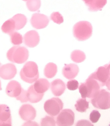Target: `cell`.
<instances>
[{
	"label": "cell",
	"mask_w": 110,
	"mask_h": 126,
	"mask_svg": "<svg viewBox=\"0 0 110 126\" xmlns=\"http://www.w3.org/2000/svg\"><path fill=\"white\" fill-rule=\"evenodd\" d=\"M101 87L99 82L90 75L85 82L81 84L79 91L82 98L92 99L100 90Z\"/></svg>",
	"instance_id": "1"
},
{
	"label": "cell",
	"mask_w": 110,
	"mask_h": 126,
	"mask_svg": "<svg viewBox=\"0 0 110 126\" xmlns=\"http://www.w3.org/2000/svg\"><path fill=\"white\" fill-rule=\"evenodd\" d=\"M23 80L30 84L37 80L39 77L38 67L37 63L33 61L26 63L20 73Z\"/></svg>",
	"instance_id": "2"
},
{
	"label": "cell",
	"mask_w": 110,
	"mask_h": 126,
	"mask_svg": "<svg viewBox=\"0 0 110 126\" xmlns=\"http://www.w3.org/2000/svg\"><path fill=\"white\" fill-rule=\"evenodd\" d=\"M92 27L89 22L82 21L77 23L74 26V36L77 40L84 41L91 37L92 34Z\"/></svg>",
	"instance_id": "3"
},
{
	"label": "cell",
	"mask_w": 110,
	"mask_h": 126,
	"mask_svg": "<svg viewBox=\"0 0 110 126\" xmlns=\"http://www.w3.org/2000/svg\"><path fill=\"white\" fill-rule=\"evenodd\" d=\"M29 56L27 49L21 46L12 47L7 53V58L9 61L18 64L25 63L28 60Z\"/></svg>",
	"instance_id": "4"
},
{
	"label": "cell",
	"mask_w": 110,
	"mask_h": 126,
	"mask_svg": "<svg viewBox=\"0 0 110 126\" xmlns=\"http://www.w3.org/2000/svg\"><path fill=\"white\" fill-rule=\"evenodd\" d=\"M6 92L9 96L15 97L21 103L28 101L27 91L24 90L20 84L17 81H10L6 87Z\"/></svg>",
	"instance_id": "5"
},
{
	"label": "cell",
	"mask_w": 110,
	"mask_h": 126,
	"mask_svg": "<svg viewBox=\"0 0 110 126\" xmlns=\"http://www.w3.org/2000/svg\"><path fill=\"white\" fill-rule=\"evenodd\" d=\"M91 103L95 108L101 110L110 108V93L105 90L99 91L92 99Z\"/></svg>",
	"instance_id": "6"
},
{
	"label": "cell",
	"mask_w": 110,
	"mask_h": 126,
	"mask_svg": "<svg viewBox=\"0 0 110 126\" xmlns=\"http://www.w3.org/2000/svg\"><path fill=\"white\" fill-rule=\"evenodd\" d=\"M64 103L58 98L54 97L47 100L44 104V110L52 116H56L63 109Z\"/></svg>",
	"instance_id": "7"
},
{
	"label": "cell",
	"mask_w": 110,
	"mask_h": 126,
	"mask_svg": "<svg viewBox=\"0 0 110 126\" xmlns=\"http://www.w3.org/2000/svg\"><path fill=\"white\" fill-rule=\"evenodd\" d=\"M75 114L71 109L62 110L57 117L56 123L58 126H71L74 123Z\"/></svg>",
	"instance_id": "8"
},
{
	"label": "cell",
	"mask_w": 110,
	"mask_h": 126,
	"mask_svg": "<svg viewBox=\"0 0 110 126\" xmlns=\"http://www.w3.org/2000/svg\"><path fill=\"white\" fill-rule=\"evenodd\" d=\"M90 76L99 82L101 87L105 86L110 76L107 64L98 68L96 71Z\"/></svg>",
	"instance_id": "9"
},
{
	"label": "cell",
	"mask_w": 110,
	"mask_h": 126,
	"mask_svg": "<svg viewBox=\"0 0 110 126\" xmlns=\"http://www.w3.org/2000/svg\"><path fill=\"white\" fill-rule=\"evenodd\" d=\"M30 22L34 28L39 30L46 28L49 23V20L45 15L36 13L32 15Z\"/></svg>",
	"instance_id": "10"
},
{
	"label": "cell",
	"mask_w": 110,
	"mask_h": 126,
	"mask_svg": "<svg viewBox=\"0 0 110 126\" xmlns=\"http://www.w3.org/2000/svg\"><path fill=\"white\" fill-rule=\"evenodd\" d=\"M19 114L22 119L29 121L35 119L37 115L36 109L29 104H24L20 108Z\"/></svg>",
	"instance_id": "11"
},
{
	"label": "cell",
	"mask_w": 110,
	"mask_h": 126,
	"mask_svg": "<svg viewBox=\"0 0 110 126\" xmlns=\"http://www.w3.org/2000/svg\"><path fill=\"white\" fill-rule=\"evenodd\" d=\"M16 73V66L13 63H7L0 67V77L4 80H10L13 79Z\"/></svg>",
	"instance_id": "12"
},
{
	"label": "cell",
	"mask_w": 110,
	"mask_h": 126,
	"mask_svg": "<svg viewBox=\"0 0 110 126\" xmlns=\"http://www.w3.org/2000/svg\"><path fill=\"white\" fill-rule=\"evenodd\" d=\"M40 36L38 32L34 30L27 32L23 37L24 43L28 47H35L39 44Z\"/></svg>",
	"instance_id": "13"
},
{
	"label": "cell",
	"mask_w": 110,
	"mask_h": 126,
	"mask_svg": "<svg viewBox=\"0 0 110 126\" xmlns=\"http://www.w3.org/2000/svg\"><path fill=\"white\" fill-rule=\"evenodd\" d=\"M79 71V67L74 63L65 64L62 71L63 76L68 79H72L77 76Z\"/></svg>",
	"instance_id": "14"
},
{
	"label": "cell",
	"mask_w": 110,
	"mask_h": 126,
	"mask_svg": "<svg viewBox=\"0 0 110 126\" xmlns=\"http://www.w3.org/2000/svg\"><path fill=\"white\" fill-rule=\"evenodd\" d=\"M51 84V90L54 95L60 96L64 93L66 89V85L62 80L56 79L52 81Z\"/></svg>",
	"instance_id": "15"
},
{
	"label": "cell",
	"mask_w": 110,
	"mask_h": 126,
	"mask_svg": "<svg viewBox=\"0 0 110 126\" xmlns=\"http://www.w3.org/2000/svg\"><path fill=\"white\" fill-rule=\"evenodd\" d=\"M83 1L88 7L89 10L92 12L101 10L102 9L107 3V1L106 0H85Z\"/></svg>",
	"instance_id": "16"
},
{
	"label": "cell",
	"mask_w": 110,
	"mask_h": 126,
	"mask_svg": "<svg viewBox=\"0 0 110 126\" xmlns=\"http://www.w3.org/2000/svg\"><path fill=\"white\" fill-rule=\"evenodd\" d=\"M49 82L46 79H40L37 80L34 83V89L38 94H44L49 88Z\"/></svg>",
	"instance_id": "17"
},
{
	"label": "cell",
	"mask_w": 110,
	"mask_h": 126,
	"mask_svg": "<svg viewBox=\"0 0 110 126\" xmlns=\"http://www.w3.org/2000/svg\"><path fill=\"white\" fill-rule=\"evenodd\" d=\"M43 95L44 94H40L35 91L33 85L30 86L27 91V96L28 100L33 103H36L40 102L43 98Z\"/></svg>",
	"instance_id": "18"
},
{
	"label": "cell",
	"mask_w": 110,
	"mask_h": 126,
	"mask_svg": "<svg viewBox=\"0 0 110 126\" xmlns=\"http://www.w3.org/2000/svg\"><path fill=\"white\" fill-rule=\"evenodd\" d=\"M0 122H12L10 108L6 105H0Z\"/></svg>",
	"instance_id": "19"
},
{
	"label": "cell",
	"mask_w": 110,
	"mask_h": 126,
	"mask_svg": "<svg viewBox=\"0 0 110 126\" xmlns=\"http://www.w3.org/2000/svg\"><path fill=\"white\" fill-rule=\"evenodd\" d=\"M14 20L15 27V30H19L23 28L26 24L27 19L23 14H18L12 18Z\"/></svg>",
	"instance_id": "20"
},
{
	"label": "cell",
	"mask_w": 110,
	"mask_h": 126,
	"mask_svg": "<svg viewBox=\"0 0 110 126\" xmlns=\"http://www.w3.org/2000/svg\"><path fill=\"white\" fill-rule=\"evenodd\" d=\"M57 72V65L53 63H47L44 69V76L48 79H52L55 76Z\"/></svg>",
	"instance_id": "21"
},
{
	"label": "cell",
	"mask_w": 110,
	"mask_h": 126,
	"mask_svg": "<svg viewBox=\"0 0 110 126\" xmlns=\"http://www.w3.org/2000/svg\"><path fill=\"white\" fill-rule=\"evenodd\" d=\"M1 29L4 33L9 35L16 31L14 20L12 18L9 19L3 24Z\"/></svg>",
	"instance_id": "22"
},
{
	"label": "cell",
	"mask_w": 110,
	"mask_h": 126,
	"mask_svg": "<svg viewBox=\"0 0 110 126\" xmlns=\"http://www.w3.org/2000/svg\"><path fill=\"white\" fill-rule=\"evenodd\" d=\"M86 58L85 54L80 50H75L71 54V60L75 63H81L84 61Z\"/></svg>",
	"instance_id": "23"
},
{
	"label": "cell",
	"mask_w": 110,
	"mask_h": 126,
	"mask_svg": "<svg viewBox=\"0 0 110 126\" xmlns=\"http://www.w3.org/2000/svg\"><path fill=\"white\" fill-rule=\"evenodd\" d=\"M89 103L86 98H80L77 101L75 106L77 111L84 113L86 112L87 109L89 108Z\"/></svg>",
	"instance_id": "24"
},
{
	"label": "cell",
	"mask_w": 110,
	"mask_h": 126,
	"mask_svg": "<svg viewBox=\"0 0 110 126\" xmlns=\"http://www.w3.org/2000/svg\"><path fill=\"white\" fill-rule=\"evenodd\" d=\"M24 1L26 3L28 9L32 12L37 11L41 6V1L39 0H26Z\"/></svg>",
	"instance_id": "25"
},
{
	"label": "cell",
	"mask_w": 110,
	"mask_h": 126,
	"mask_svg": "<svg viewBox=\"0 0 110 126\" xmlns=\"http://www.w3.org/2000/svg\"><path fill=\"white\" fill-rule=\"evenodd\" d=\"M9 35L11 43L14 45H19L22 43L23 38L22 35L18 32L14 31Z\"/></svg>",
	"instance_id": "26"
},
{
	"label": "cell",
	"mask_w": 110,
	"mask_h": 126,
	"mask_svg": "<svg viewBox=\"0 0 110 126\" xmlns=\"http://www.w3.org/2000/svg\"><path fill=\"white\" fill-rule=\"evenodd\" d=\"M41 126H56V122L54 117L46 116L41 119Z\"/></svg>",
	"instance_id": "27"
},
{
	"label": "cell",
	"mask_w": 110,
	"mask_h": 126,
	"mask_svg": "<svg viewBox=\"0 0 110 126\" xmlns=\"http://www.w3.org/2000/svg\"><path fill=\"white\" fill-rule=\"evenodd\" d=\"M51 19L58 24H60L64 22V18L62 15L59 12H53L51 15Z\"/></svg>",
	"instance_id": "28"
},
{
	"label": "cell",
	"mask_w": 110,
	"mask_h": 126,
	"mask_svg": "<svg viewBox=\"0 0 110 126\" xmlns=\"http://www.w3.org/2000/svg\"><path fill=\"white\" fill-rule=\"evenodd\" d=\"M101 116V114L98 111L94 110L92 111L90 115V119L93 123L98 122Z\"/></svg>",
	"instance_id": "29"
},
{
	"label": "cell",
	"mask_w": 110,
	"mask_h": 126,
	"mask_svg": "<svg viewBox=\"0 0 110 126\" xmlns=\"http://www.w3.org/2000/svg\"><path fill=\"white\" fill-rule=\"evenodd\" d=\"M79 83L78 81L75 80H72L67 82V87L69 90H75L78 88Z\"/></svg>",
	"instance_id": "30"
},
{
	"label": "cell",
	"mask_w": 110,
	"mask_h": 126,
	"mask_svg": "<svg viewBox=\"0 0 110 126\" xmlns=\"http://www.w3.org/2000/svg\"><path fill=\"white\" fill-rule=\"evenodd\" d=\"M75 126H94V125L89 121L82 119L78 121Z\"/></svg>",
	"instance_id": "31"
},
{
	"label": "cell",
	"mask_w": 110,
	"mask_h": 126,
	"mask_svg": "<svg viewBox=\"0 0 110 126\" xmlns=\"http://www.w3.org/2000/svg\"><path fill=\"white\" fill-rule=\"evenodd\" d=\"M22 126H39V125L36 122L29 121L24 123Z\"/></svg>",
	"instance_id": "32"
},
{
	"label": "cell",
	"mask_w": 110,
	"mask_h": 126,
	"mask_svg": "<svg viewBox=\"0 0 110 126\" xmlns=\"http://www.w3.org/2000/svg\"><path fill=\"white\" fill-rule=\"evenodd\" d=\"M105 85L108 89L110 91V78H109L108 79Z\"/></svg>",
	"instance_id": "33"
},
{
	"label": "cell",
	"mask_w": 110,
	"mask_h": 126,
	"mask_svg": "<svg viewBox=\"0 0 110 126\" xmlns=\"http://www.w3.org/2000/svg\"><path fill=\"white\" fill-rule=\"evenodd\" d=\"M2 90L1 87V82L0 80V91Z\"/></svg>",
	"instance_id": "34"
},
{
	"label": "cell",
	"mask_w": 110,
	"mask_h": 126,
	"mask_svg": "<svg viewBox=\"0 0 110 126\" xmlns=\"http://www.w3.org/2000/svg\"><path fill=\"white\" fill-rule=\"evenodd\" d=\"M0 65H1V63H0Z\"/></svg>",
	"instance_id": "35"
},
{
	"label": "cell",
	"mask_w": 110,
	"mask_h": 126,
	"mask_svg": "<svg viewBox=\"0 0 110 126\" xmlns=\"http://www.w3.org/2000/svg\"><path fill=\"white\" fill-rule=\"evenodd\" d=\"M109 126H110V124L109 125Z\"/></svg>",
	"instance_id": "36"
}]
</instances>
